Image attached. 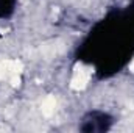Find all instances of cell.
<instances>
[{"label":"cell","mask_w":134,"mask_h":133,"mask_svg":"<svg viewBox=\"0 0 134 133\" xmlns=\"http://www.w3.org/2000/svg\"><path fill=\"white\" fill-rule=\"evenodd\" d=\"M9 81H11V86L17 88V86L20 85V78H19V74H13V75L9 77Z\"/></svg>","instance_id":"3957f363"},{"label":"cell","mask_w":134,"mask_h":133,"mask_svg":"<svg viewBox=\"0 0 134 133\" xmlns=\"http://www.w3.org/2000/svg\"><path fill=\"white\" fill-rule=\"evenodd\" d=\"M55 110H56V100H55V97L53 96H47L44 99V102H42V105H41L42 114L47 116V117H50V116H53Z\"/></svg>","instance_id":"7a4b0ae2"},{"label":"cell","mask_w":134,"mask_h":133,"mask_svg":"<svg viewBox=\"0 0 134 133\" xmlns=\"http://www.w3.org/2000/svg\"><path fill=\"white\" fill-rule=\"evenodd\" d=\"M92 75V67L83 66V64H76L73 70V77L70 80V88L72 89H84L89 83V78Z\"/></svg>","instance_id":"6da1fadb"},{"label":"cell","mask_w":134,"mask_h":133,"mask_svg":"<svg viewBox=\"0 0 134 133\" xmlns=\"http://www.w3.org/2000/svg\"><path fill=\"white\" fill-rule=\"evenodd\" d=\"M130 70H133V72H134V60H133V63L130 64Z\"/></svg>","instance_id":"5b68a950"},{"label":"cell","mask_w":134,"mask_h":133,"mask_svg":"<svg viewBox=\"0 0 134 133\" xmlns=\"http://www.w3.org/2000/svg\"><path fill=\"white\" fill-rule=\"evenodd\" d=\"M9 130H11V129H9L5 122H0V132H9Z\"/></svg>","instance_id":"277c9868"}]
</instances>
